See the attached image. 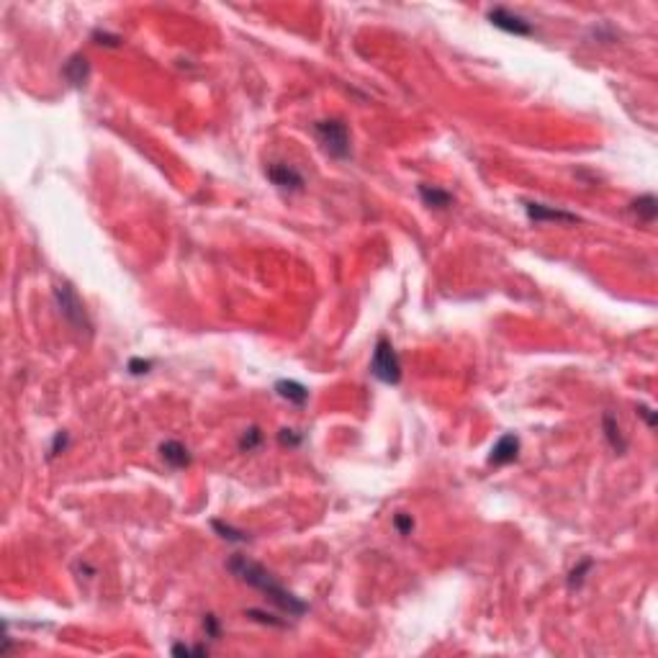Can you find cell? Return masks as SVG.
I'll return each mask as SVG.
<instances>
[{"label": "cell", "mask_w": 658, "mask_h": 658, "mask_svg": "<svg viewBox=\"0 0 658 658\" xmlns=\"http://www.w3.org/2000/svg\"><path fill=\"white\" fill-rule=\"evenodd\" d=\"M260 442H263V432L257 430V427H250V430H245L242 438H239V450H242V453H252Z\"/></svg>", "instance_id": "16"}, {"label": "cell", "mask_w": 658, "mask_h": 658, "mask_svg": "<svg viewBox=\"0 0 658 658\" xmlns=\"http://www.w3.org/2000/svg\"><path fill=\"white\" fill-rule=\"evenodd\" d=\"M203 630H206V635H209V638H214V641H216V638L221 635L219 620H216L214 614H206V617H203Z\"/></svg>", "instance_id": "23"}, {"label": "cell", "mask_w": 658, "mask_h": 658, "mask_svg": "<svg viewBox=\"0 0 658 658\" xmlns=\"http://www.w3.org/2000/svg\"><path fill=\"white\" fill-rule=\"evenodd\" d=\"M247 617H252V620H257V623H265V625H286V623H281V620H275L272 614H265V612H260V609H247Z\"/></svg>", "instance_id": "24"}, {"label": "cell", "mask_w": 658, "mask_h": 658, "mask_svg": "<svg viewBox=\"0 0 658 658\" xmlns=\"http://www.w3.org/2000/svg\"><path fill=\"white\" fill-rule=\"evenodd\" d=\"M486 18H489L492 26L501 28V31H507V34H514V36H533L535 34L533 24H530L525 16H519V13H514V10L504 8V6L492 8L489 13H486Z\"/></svg>", "instance_id": "5"}, {"label": "cell", "mask_w": 658, "mask_h": 658, "mask_svg": "<svg viewBox=\"0 0 658 658\" xmlns=\"http://www.w3.org/2000/svg\"><path fill=\"white\" fill-rule=\"evenodd\" d=\"M591 566H594V561L591 558H587V561H581L576 569L569 573V587L571 589H579L581 584H584V579H587V573L591 571Z\"/></svg>", "instance_id": "17"}, {"label": "cell", "mask_w": 658, "mask_h": 658, "mask_svg": "<svg viewBox=\"0 0 658 658\" xmlns=\"http://www.w3.org/2000/svg\"><path fill=\"white\" fill-rule=\"evenodd\" d=\"M525 214L533 221L543 224V221H561V224H579V216L571 214V211L563 209H553V206H545L540 201H525Z\"/></svg>", "instance_id": "7"}, {"label": "cell", "mask_w": 658, "mask_h": 658, "mask_svg": "<svg viewBox=\"0 0 658 658\" xmlns=\"http://www.w3.org/2000/svg\"><path fill=\"white\" fill-rule=\"evenodd\" d=\"M519 456V438L517 435H501L499 442L492 448V456H489V463L492 465H509L514 463Z\"/></svg>", "instance_id": "9"}, {"label": "cell", "mask_w": 658, "mask_h": 658, "mask_svg": "<svg viewBox=\"0 0 658 658\" xmlns=\"http://www.w3.org/2000/svg\"><path fill=\"white\" fill-rule=\"evenodd\" d=\"M159 458H162L170 468H175V471L191 465V450L185 448L183 442H178V440H167V442H162V445H159Z\"/></svg>", "instance_id": "10"}, {"label": "cell", "mask_w": 658, "mask_h": 658, "mask_svg": "<svg viewBox=\"0 0 658 658\" xmlns=\"http://www.w3.org/2000/svg\"><path fill=\"white\" fill-rule=\"evenodd\" d=\"M54 301H57V309H60L62 319L67 322V324L75 329V332L80 334H90L93 332V324H90L88 319V311H85V306H83V301H80V296L75 293V288H72L70 283H57L54 286Z\"/></svg>", "instance_id": "2"}, {"label": "cell", "mask_w": 658, "mask_h": 658, "mask_svg": "<svg viewBox=\"0 0 658 658\" xmlns=\"http://www.w3.org/2000/svg\"><path fill=\"white\" fill-rule=\"evenodd\" d=\"M419 198L424 201V206L430 209H448L453 203V196L448 191H442L438 185H419Z\"/></svg>", "instance_id": "13"}, {"label": "cell", "mask_w": 658, "mask_h": 658, "mask_svg": "<svg viewBox=\"0 0 658 658\" xmlns=\"http://www.w3.org/2000/svg\"><path fill=\"white\" fill-rule=\"evenodd\" d=\"M211 527L219 533L224 540H229V543H247L250 540V535L247 533H242V530H234L232 525H224V522H219V519H214L211 522Z\"/></svg>", "instance_id": "15"}, {"label": "cell", "mask_w": 658, "mask_h": 658, "mask_svg": "<svg viewBox=\"0 0 658 658\" xmlns=\"http://www.w3.org/2000/svg\"><path fill=\"white\" fill-rule=\"evenodd\" d=\"M314 134H316V139L322 141V147L327 150L329 157L345 159L350 155V132H347V126H345L343 121H337V119L316 121Z\"/></svg>", "instance_id": "4"}, {"label": "cell", "mask_w": 658, "mask_h": 658, "mask_svg": "<svg viewBox=\"0 0 658 658\" xmlns=\"http://www.w3.org/2000/svg\"><path fill=\"white\" fill-rule=\"evenodd\" d=\"M227 569L232 571L239 581H245V584H250V587L260 589L265 597L270 599L272 605H278L283 612H288L291 617H301V614L306 612V605H304L296 594H291L288 589L281 587V581L275 579L270 571L265 569V566H260V563L250 561L247 555H232L227 563Z\"/></svg>", "instance_id": "1"}, {"label": "cell", "mask_w": 658, "mask_h": 658, "mask_svg": "<svg viewBox=\"0 0 658 658\" xmlns=\"http://www.w3.org/2000/svg\"><path fill=\"white\" fill-rule=\"evenodd\" d=\"M126 370L132 373V376H147L152 370V360H141V358H134L129 360V365H126Z\"/></svg>", "instance_id": "20"}, {"label": "cell", "mask_w": 658, "mask_h": 658, "mask_svg": "<svg viewBox=\"0 0 658 658\" xmlns=\"http://www.w3.org/2000/svg\"><path fill=\"white\" fill-rule=\"evenodd\" d=\"M62 78L70 83L72 88H83L90 78V62L85 54H72L70 60L62 64Z\"/></svg>", "instance_id": "8"}, {"label": "cell", "mask_w": 658, "mask_h": 658, "mask_svg": "<svg viewBox=\"0 0 658 658\" xmlns=\"http://www.w3.org/2000/svg\"><path fill=\"white\" fill-rule=\"evenodd\" d=\"M93 42H96V44H103V46H119V44H121V36L108 34V31H101V28H96V31H93Z\"/></svg>", "instance_id": "21"}, {"label": "cell", "mask_w": 658, "mask_h": 658, "mask_svg": "<svg viewBox=\"0 0 658 658\" xmlns=\"http://www.w3.org/2000/svg\"><path fill=\"white\" fill-rule=\"evenodd\" d=\"M265 175L270 178V183L275 185V188H281V191L296 193V191L304 188V175H301L296 167L286 165V162H272V165L265 170Z\"/></svg>", "instance_id": "6"}, {"label": "cell", "mask_w": 658, "mask_h": 658, "mask_svg": "<svg viewBox=\"0 0 658 658\" xmlns=\"http://www.w3.org/2000/svg\"><path fill=\"white\" fill-rule=\"evenodd\" d=\"M206 656L209 653V648H191V646H173V656Z\"/></svg>", "instance_id": "25"}, {"label": "cell", "mask_w": 658, "mask_h": 658, "mask_svg": "<svg viewBox=\"0 0 658 658\" xmlns=\"http://www.w3.org/2000/svg\"><path fill=\"white\" fill-rule=\"evenodd\" d=\"M638 414L648 422V427H656V412H653L648 404H638Z\"/></svg>", "instance_id": "26"}, {"label": "cell", "mask_w": 658, "mask_h": 658, "mask_svg": "<svg viewBox=\"0 0 658 658\" xmlns=\"http://www.w3.org/2000/svg\"><path fill=\"white\" fill-rule=\"evenodd\" d=\"M370 373H373V378H378L381 383H388V386H396L401 381V360H399V352L394 350L391 340H386V337H381L376 343L373 360H370Z\"/></svg>", "instance_id": "3"}, {"label": "cell", "mask_w": 658, "mask_h": 658, "mask_svg": "<svg viewBox=\"0 0 658 658\" xmlns=\"http://www.w3.org/2000/svg\"><path fill=\"white\" fill-rule=\"evenodd\" d=\"M275 394L296 406H304L309 401V388L304 383H299V381H278L275 383Z\"/></svg>", "instance_id": "12"}, {"label": "cell", "mask_w": 658, "mask_h": 658, "mask_svg": "<svg viewBox=\"0 0 658 658\" xmlns=\"http://www.w3.org/2000/svg\"><path fill=\"white\" fill-rule=\"evenodd\" d=\"M278 442H281L283 448L288 445V448H296L301 442V435H296V430H281L278 432Z\"/></svg>", "instance_id": "22"}, {"label": "cell", "mask_w": 658, "mask_h": 658, "mask_svg": "<svg viewBox=\"0 0 658 658\" xmlns=\"http://www.w3.org/2000/svg\"><path fill=\"white\" fill-rule=\"evenodd\" d=\"M394 527L399 530V535H412V530H414L412 514H406V512H399V514L394 517Z\"/></svg>", "instance_id": "18"}, {"label": "cell", "mask_w": 658, "mask_h": 658, "mask_svg": "<svg viewBox=\"0 0 658 658\" xmlns=\"http://www.w3.org/2000/svg\"><path fill=\"white\" fill-rule=\"evenodd\" d=\"M602 430H605V438L607 442H609V448H612L617 456H623L625 450H627V440H625L623 430H620V422H617V417H614L612 412H605V417H602Z\"/></svg>", "instance_id": "11"}, {"label": "cell", "mask_w": 658, "mask_h": 658, "mask_svg": "<svg viewBox=\"0 0 658 658\" xmlns=\"http://www.w3.org/2000/svg\"><path fill=\"white\" fill-rule=\"evenodd\" d=\"M630 211L638 216L641 221H646V224H650V221L656 219V214H658V201H656V196H650V193H646V196H641V198H635V201L630 203Z\"/></svg>", "instance_id": "14"}, {"label": "cell", "mask_w": 658, "mask_h": 658, "mask_svg": "<svg viewBox=\"0 0 658 658\" xmlns=\"http://www.w3.org/2000/svg\"><path fill=\"white\" fill-rule=\"evenodd\" d=\"M67 445H70V435H67L64 430H60L57 435H54V442H52V448H49V458L64 453V450H67Z\"/></svg>", "instance_id": "19"}]
</instances>
